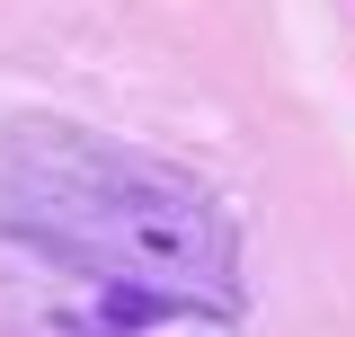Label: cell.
<instances>
[{"label":"cell","mask_w":355,"mask_h":337,"mask_svg":"<svg viewBox=\"0 0 355 337\" xmlns=\"http://www.w3.org/2000/svg\"><path fill=\"white\" fill-rule=\"evenodd\" d=\"M0 320L9 337H231V320L214 311L160 302L142 284H116V275H89L36 249H18V266L0 275Z\"/></svg>","instance_id":"7a4b0ae2"},{"label":"cell","mask_w":355,"mask_h":337,"mask_svg":"<svg viewBox=\"0 0 355 337\" xmlns=\"http://www.w3.org/2000/svg\"><path fill=\"white\" fill-rule=\"evenodd\" d=\"M0 231L36 257L142 284L214 320H231L240 302V249L214 196L187 168H160L71 125L0 133Z\"/></svg>","instance_id":"6da1fadb"}]
</instances>
